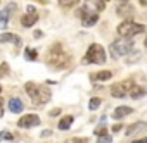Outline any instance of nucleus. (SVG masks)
Segmentation results:
<instances>
[{"mask_svg": "<svg viewBox=\"0 0 147 143\" xmlns=\"http://www.w3.org/2000/svg\"><path fill=\"white\" fill-rule=\"evenodd\" d=\"M140 2H142V4H145V0H140Z\"/></svg>", "mask_w": 147, "mask_h": 143, "instance_id": "nucleus-37", "label": "nucleus"}, {"mask_svg": "<svg viewBox=\"0 0 147 143\" xmlns=\"http://www.w3.org/2000/svg\"><path fill=\"white\" fill-rule=\"evenodd\" d=\"M0 93H2V86H0Z\"/></svg>", "mask_w": 147, "mask_h": 143, "instance_id": "nucleus-39", "label": "nucleus"}, {"mask_svg": "<svg viewBox=\"0 0 147 143\" xmlns=\"http://www.w3.org/2000/svg\"><path fill=\"white\" fill-rule=\"evenodd\" d=\"M145 128H147V122H142V121H140V122H133L131 126L126 128V133H125V134H126V136H131V134H135V133H138V131H142V129H145Z\"/></svg>", "mask_w": 147, "mask_h": 143, "instance_id": "nucleus-14", "label": "nucleus"}, {"mask_svg": "<svg viewBox=\"0 0 147 143\" xmlns=\"http://www.w3.org/2000/svg\"><path fill=\"white\" fill-rule=\"evenodd\" d=\"M121 128H123V126H121V124H114V126H113V131H114V133H116V131H119V129H121Z\"/></svg>", "mask_w": 147, "mask_h": 143, "instance_id": "nucleus-31", "label": "nucleus"}, {"mask_svg": "<svg viewBox=\"0 0 147 143\" xmlns=\"http://www.w3.org/2000/svg\"><path fill=\"white\" fill-rule=\"evenodd\" d=\"M111 78H113V73H111V71H100V73H97V74L92 76V80H97V81H107V80H111Z\"/></svg>", "mask_w": 147, "mask_h": 143, "instance_id": "nucleus-16", "label": "nucleus"}, {"mask_svg": "<svg viewBox=\"0 0 147 143\" xmlns=\"http://www.w3.org/2000/svg\"><path fill=\"white\" fill-rule=\"evenodd\" d=\"M59 112H61L59 109H54V110H50V116H52V117H55V116H57Z\"/></svg>", "mask_w": 147, "mask_h": 143, "instance_id": "nucleus-30", "label": "nucleus"}, {"mask_svg": "<svg viewBox=\"0 0 147 143\" xmlns=\"http://www.w3.org/2000/svg\"><path fill=\"white\" fill-rule=\"evenodd\" d=\"M145 47H147V38H145Z\"/></svg>", "mask_w": 147, "mask_h": 143, "instance_id": "nucleus-38", "label": "nucleus"}, {"mask_svg": "<svg viewBox=\"0 0 147 143\" xmlns=\"http://www.w3.org/2000/svg\"><path fill=\"white\" fill-rule=\"evenodd\" d=\"M131 143H147V136H145V138H140V140H135V141H131Z\"/></svg>", "mask_w": 147, "mask_h": 143, "instance_id": "nucleus-29", "label": "nucleus"}, {"mask_svg": "<svg viewBox=\"0 0 147 143\" xmlns=\"http://www.w3.org/2000/svg\"><path fill=\"white\" fill-rule=\"evenodd\" d=\"M16 11V4H9L5 9L0 11V29H5L9 24V19L12 16V12Z\"/></svg>", "mask_w": 147, "mask_h": 143, "instance_id": "nucleus-8", "label": "nucleus"}, {"mask_svg": "<svg viewBox=\"0 0 147 143\" xmlns=\"http://www.w3.org/2000/svg\"><path fill=\"white\" fill-rule=\"evenodd\" d=\"M42 134H43V136H50V134H52V131H49V129H47V131H43Z\"/></svg>", "mask_w": 147, "mask_h": 143, "instance_id": "nucleus-33", "label": "nucleus"}, {"mask_svg": "<svg viewBox=\"0 0 147 143\" xmlns=\"http://www.w3.org/2000/svg\"><path fill=\"white\" fill-rule=\"evenodd\" d=\"M99 107H100V98H92L90 104H88V109H90V110H95V109H99Z\"/></svg>", "mask_w": 147, "mask_h": 143, "instance_id": "nucleus-22", "label": "nucleus"}, {"mask_svg": "<svg viewBox=\"0 0 147 143\" xmlns=\"http://www.w3.org/2000/svg\"><path fill=\"white\" fill-rule=\"evenodd\" d=\"M23 109H24V104H23V100H21V98L12 97V98L9 100V110H11L12 114H21V112H23Z\"/></svg>", "mask_w": 147, "mask_h": 143, "instance_id": "nucleus-10", "label": "nucleus"}, {"mask_svg": "<svg viewBox=\"0 0 147 143\" xmlns=\"http://www.w3.org/2000/svg\"><path fill=\"white\" fill-rule=\"evenodd\" d=\"M36 2H40V4H43V5H45V4H49V0H36Z\"/></svg>", "mask_w": 147, "mask_h": 143, "instance_id": "nucleus-35", "label": "nucleus"}, {"mask_svg": "<svg viewBox=\"0 0 147 143\" xmlns=\"http://www.w3.org/2000/svg\"><path fill=\"white\" fill-rule=\"evenodd\" d=\"M42 36V31H35V38H40Z\"/></svg>", "mask_w": 147, "mask_h": 143, "instance_id": "nucleus-34", "label": "nucleus"}, {"mask_svg": "<svg viewBox=\"0 0 147 143\" xmlns=\"http://www.w3.org/2000/svg\"><path fill=\"white\" fill-rule=\"evenodd\" d=\"M71 62V57L61 50V45H54L52 50H50V57H49V64L55 69H66Z\"/></svg>", "mask_w": 147, "mask_h": 143, "instance_id": "nucleus-2", "label": "nucleus"}, {"mask_svg": "<svg viewBox=\"0 0 147 143\" xmlns=\"http://www.w3.org/2000/svg\"><path fill=\"white\" fill-rule=\"evenodd\" d=\"M106 133H107V129H106V126H104V124H100L99 128H95V134H97V136L106 134Z\"/></svg>", "mask_w": 147, "mask_h": 143, "instance_id": "nucleus-26", "label": "nucleus"}, {"mask_svg": "<svg viewBox=\"0 0 147 143\" xmlns=\"http://www.w3.org/2000/svg\"><path fill=\"white\" fill-rule=\"evenodd\" d=\"M0 140H14V134L12 133H9V131H2V133H0Z\"/></svg>", "mask_w": 147, "mask_h": 143, "instance_id": "nucleus-24", "label": "nucleus"}, {"mask_svg": "<svg viewBox=\"0 0 147 143\" xmlns=\"http://www.w3.org/2000/svg\"><path fill=\"white\" fill-rule=\"evenodd\" d=\"M144 31V24H137V23H133V21H123L119 26H118V35L119 36H128V38H131V36H135V35H138V33H142Z\"/></svg>", "mask_w": 147, "mask_h": 143, "instance_id": "nucleus-5", "label": "nucleus"}, {"mask_svg": "<svg viewBox=\"0 0 147 143\" xmlns=\"http://www.w3.org/2000/svg\"><path fill=\"white\" fill-rule=\"evenodd\" d=\"M24 90L26 93L30 95L31 98V104L36 107V105H42V104H47L50 100V90L42 86V85H36V83H26L24 85Z\"/></svg>", "mask_w": 147, "mask_h": 143, "instance_id": "nucleus-1", "label": "nucleus"}, {"mask_svg": "<svg viewBox=\"0 0 147 143\" xmlns=\"http://www.w3.org/2000/svg\"><path fill=\"white\" fill-rule=\"evenodd\" d=\"M97 21H99V12H95V11L85 7L83 12H82V23H83V26L90 28V26H94Z\"/></svg>", "mask_w": 147, "mask_h": 143, "instance_id": "nucleus-7", "label": "nucleus"}, {"mask_svg": "<svg viewBox=\"0 0 147 143\" xmlns=\"http://www.w3.org/2000/svg\"><path fill=\"white\" fill-rule=\"evenodd\" d=\"M9 74V65L7 64H0V78H5Z\"/></svg>", "mask_w": 147, "mask_h": 143, "instance_id": "nucleus-23", "label": "nucleus"}, {"mask_svg": "<svg viewBox=\"0 0 147 143\" xmlns=\"http://www.w3.org/2000/svg\"><path fill=\"white\" fill-rule=\"evenodd\" d=\"M78 4V0H59V5L61 7H73V5H76Z\"/></svg>", "mask_w": 147, "mask_h": 143, "instance_id": "nucleus-20", "label": "nucleus"}, {"mask_svg": "<svg viewBox=\"0 0 147 143\" xmlns=\"http://www.w3.org/2000/svg\"><path fill=\"white\" fill-rule=\"evenodd\" d=\"M2 116H4V100L0 98V117H2Z\"/></svg>", "mask_w": 147, "mask_h": 143, "instance_id": "nucleus-28", "label": "nucleus"}, {"mask_svg": "<svg viewBox=\"0 0 147 143\" xmlns=\"http://www.w3.org/2000/svg\"><path fill=\"white\" fill-rule=\"evenodd\" d=\"M40 124V117L36 114H28V116H23L19 121H18V126L19 128H35Z\"/></svg>", "mask_w": 147, "mask_h": 143, "instance_id": "nucleus-9", "label": "nucleus"}, {"mask_svg": "<svg viewBox=\"0 0 147 143\" xmlns=\"http://www.w3.org/2000/svg\"><path fill=\"white\" fill-rule=\"evenodd\" d=\"M85 7L87 9H92L95 12H102L106 9V2L104 0H87L85 2Z\"/></svg>", "mask_w": 147, "mask_h": 143, "instance_id": "nucleus-12", "label": "nucleus"}, {"mask_svg": "<svg viewBox=\"0 0 147 143\" xmlns=\"http://www.w3.org/2000/svg\"><path fill=\"white\" fill-rule=\"evenodd\" d=\"M131 47H133L131 38H128V36H121V38H118V40H114V41L111 43V53H113V57L118 59V57H123V55L130 53Z\"/></svg>", "mask_w": 147, "mask_h": 143, "instance_id": "nucleus-4", "label": "nucleus"}, {"mask_svg": "<svg viewBox=\"0 0 147 143\" xmlns=\"http://www.w3.org/2000/svg\"><path fill=\"white\" fill-rule=\"evenodd\" d=\"M71 124H73V116H64L59 121V129H69Z\"/></svg>", "mask_w": 147, "mask_h": 143, "instance_id": "nucleus-18", "label": "nucleus"}, {"mask_svg": "<svg viewBox=\"0 0 147 143\" xmlns=\"http://www.w3.org/2000/svg\"><path fill=\"white\" fill-rule=\"evenodd\" d=\"M24 57H26L28 60H36L38 53H36V50H33V48H28V50L24 52Z\"/></svg>", "mask_w": 147, "mask_h": 143, "instance_id": "nucleus-19", "label": "nucleus"}, {"mask_svg": "<svg viewBox=\"0 0 147 143\" xmlns=\"http://www.w3.org/2000/svg\"><path fill=\"white\" fill-rule=\"evenodd\" d=\"M125 12H133V7H131V5H126V4H125V7H119L118 14H119V16H123Z\"/></svg>", "mask_w": 147, "mask_h": 143, "instance_id": "nucleus-25", "label": "nucleus"}, {"mask_svg": "<svg viewBox=\"0 0 147 143\" xmlns=\"http://www.w3.org/2000/svg\"><path fill=\"white\" fill-rule=\"evenodd\" d=\"M119 2H121V4H126V2H128V0H119Z\"/></svg>", "mask_w": 147, "mask_h": 143, "instance_id": "nucleus-36", "label": "nucleus"}, {"mask_svg": "<svg viewBox=\"0 0 147 143\" xmlns=\"http://www.w3.org/2000/svg\"><path fill=\"white\" fill-rule=\"evenodd\" d=\"M113 141V138H111V134H100V136H97V143H111Z\"/></svg>", "mask_w": 147, "mask_h": 143, "instance_id": "nucleus-21", "label": "nucleus"}, {"mask_svg": "<svg viewBox=\"0 0 147 143\" xmlns=\"http://www.w3.org/2000/svg\"><path fill=\"white\" fill-rule=\"evenodd\" d=\"M0 43H14L16 47L21 45V38L14 33H2L0 35Z\"/></svg>", "mask_w": 147, "mask_h": 143, "instance_id": "nucleus-11", "label": "nucleus"}, {"mask_svg": "<svg viewBox=\"0 0 147 143\" xmlns=\"http://www.w3.org/2000/svg\"><path fill=\"white\" fill-rule=\"evenodd\" d=\"M36 21H38V14H36V12H28L26 16H23L21 24H23L24 28H31Z\"/></svg>", "mask_w": 147, "mask_h": 143, "instance_id": "nucleus-13", "label": "nucleus"}, {"mask_svg": "<svg viewBox=\"0 0 147 143\" xmlns=\"http://www.w3.org/2000/svg\"><path fill=\"white\" fill-rule=\"evenodd\" d=\"M131 86H133L131 81H126V83H116V85L111 86V95L116 97V98H123L125 95H128V92H130Z\"/></svg>", "mask_w": 147, "mask_h": 143, "instance_id": "nucleus-6", "label": "nucleus"}, {"mask_svg": "<svg viewBox=\"0 0 147 143\" xmlns=\"http://www.w3.org/2000/svg\"><path fill=\"white\" fill-rule=\"evenodd\" d=\"M26 11H28V12H36V11H35V7H33V5H28V7H26Z\"/></svg>", "mask_w": 147, "mask_h": 143, "instance_id": "nucleus-32", "label": "nucleus"}, {"mask_svg": "<svg viewBox=\"0 0 147 143\" xmlns=\"http://www.w3.org/2000/svg\"><path fill=\"white\" fill-rule=\"evenodd\" d=\"M144 95H145V90H144L142 86H135V85H133V86L130 88V97H131V98L137 100V98H140V97H144Z\"/></svg>", "mask_w": 147, "mask_h": 143, "instance_id": "nucleus-17", "label": "nucleus"}, {"mask_svg": "<svg viewBox=\"0 0 147 143\" xmlns=\"http://www.w3.org/2000/svg\"><path fill=\"white\" fill-rule=\"evenodd\" d=\"M82 62L83 64H104L106 62V52H104L102 45H99V43L90 45Z\"/></svg>", "mask_w": 147, "mask_h": 143, "instance_id": "nucleus-3", "label": "nucleus"}, {"mask_svg": "<svg viewBox=\"0 0 147 143\" xmlns=\"http://www.w3.org/2000/svg\"><path fill=\"white\" fill-rule=\"evenodd\" d=\"M73 143H88V140L87 138H75V140H73Z\"/></svg>", "mask_w": 147, "mask_h": 143, "instance_id": "nucleus-27", "label": "nucleus"}, {"mask_svg": "<svg viewBox=\"0 0 147 143\" xmlns=\"http://www.w3.org/2000/svg\"><path fill=\"white\" fill-rule=\"evenodd\" d=\"M131 112H133L131 107H125V105H121V107H116V109H114L113 117H114V119H123L125 116H128V114H131Z\"/></svg>", "mask_w": 147, "mask_h": 143, "instance_id": "nucleus-15", "label": "nucleus"}]
</instances>
